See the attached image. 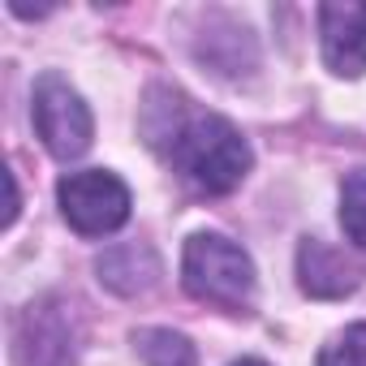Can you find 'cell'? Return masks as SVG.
<instances>
[{
	"label": "cell",
	"mask_w": 366,
	"mask_h": 366,
	"mask_svg": "<svg viewBox=\"0 0 366 366\" xmlns=\"http://www.w3.org/2000/svg\"><path fill=\"white\" fill-rule=\"evenodd\" d=\"M319 39L323 61L340 78L366 74V5L362 0H332L319 5Z\"/></svg>",
	"instance_id": "cell-5"
},
{
	"label": "cell",
	"mask_w": 366,
	"mask_h": 366,
	"mask_svg": "<svg viewBox=\"0 0 366 366\" xmlns=\"http://www.w3.org/2000/svg\"><path fill=\"white\" fill-rule=\"evenodd\" d=\"M181 280L190 297L212 302L220 310H242L254 297V263L224 233H194L181 254Z\"/></svg>",
	"instance_id": "cell-2"
},
{
	"label": "cell",
	"mask_w": 366,
	"mask_h": 366,
	"mask_svg": "<svg viewBox=\"0 0 366 366\" xmlns=\"http://www.w3.org/2000/svg\"><path fill=\"white\" fill-rule=\"evenodd\" d=\"M35 129L44 138V147L56 155V159H78L86 147H91V134H95V121H91V108L82 104V95L61 82L56 74L39 78L35 82Z\"/></svg>",
	"instance_id": "cell-4"
},
{
	"label": "cell",
	"mask_w": 366,
	"mask_h": 366,
	"mask_svg": "<svg viewBox=\"0 0 366 366\" xmlns=\"http://www.w3.org/2000/svg\"><path fill=\"white\" fill-rule=\"evenodd\" d=\"M168 164L203 194H229L250 172V142L224 117H186L168 125Z\"/></svg>",
	"instance_id": "cell-1"
},
{
	"label": "cell",
	"mask_w": 366,
	"mask_h": 366,
	"mask_svg": "<svg viewBox=\"0 0 366 366\" xmlns=\"http://www.w3.org/2000/svg\"><path fill=\"white\" fill-rule=\"evenodd\" d=\"M340 229L357 250H366V168L349 172L340 186Z\"/></svg>",
	"instance_id": "cell-9"
},
{
	"label": "cell",
	"mask_w": 366,
	"mask_h": 366,
	"mask_svg": "<svg viewBox=\"0 0 366 366\" xmlns=\"http://www.w3.org/2000/svg\"><path fill=\"white\" fill-rule=\"evenodd\" d=\"M56 199H61V216L82 237L117 233L129 220V207H134L129 203V186L117 172H104V168H86V172L61 177Z\"/></svg>",
	"instance_id": "cell-3"
},
{
	"label": "cell",
	"mask_w": 366,
	"mask_h": 366,
	"mask_svg": "<svg viewBox=\"0 0 366 366\" xmlns=\"http://www.w3.org/2000/svg\"><path fill=\"white\" fill-rule=\"evenodd\" d=\"M233 366H267V362H259V357H242V362H233Z\"/></svg>",
	"instance_id": "cell-12"
},
{
	"label": "cell",
	"mask_w": 366,
	"mask_h": 366,
	"mask_svg": "<svg viewBox=\"0 0 366 366\" xmlns=\"http://www.w3.org/2000/svg\"><path fill=\"white\" fill-rule=\"evenodd\" d=\"M319 366H366V323L345 327L319 349Z\"/></svg>",
	"instance_id": "cell-10"
},
{
	"label": "cell",
	"mask_w": 366,
	"mask_h": 366,
	"mask_svg": "<svg viewBox=\"0 0 366 366\" xmlns=\"http://www.w3.org/2000/svg\"><path fill=\"white\" fill-rule=\"evenodd\" d=\"M362 263L349 259L345 250L327 246L323 237H306L297 246V285L306 297H319V302H332V297H345L362 285Z\"/></svg>",
	"instance_id": "cell-6"
},
{
	"label": "cell",
	"mask_w": 366,
	"mask_h": 366,
	"mask_svg": "<svg viewBox=\"0 0 366 366\" xmlns=\"http://www.w3.org/2000/svg\"><path fill=\"white\" fill-rule=\"evenodd\" d=\"M95 272H99V280H104L112 293L134 297V293H147V289L159 280V259H155L151 246L129 242V246L104 250V254L95 259Z\"/></svg>",
	"instance_id": "cell-7"
},
{
	"label": "cell",
	"mask_w": 366,
	"mask_h": 366,
	"mask_svg": "<svg viewBox=\"0 0 366 366\" xmlns=\"http://www.w3.org/2000/svg\"><path fill=\"white\" fill-rule=\"evenodd\" d=\"M134 345H138L147 366H199L194 345L172 327H147V332L134 336Z\"/></svg>",
	"instance_id": "cell-8"
},
{
	"label": "cell",
	"mask_w": 366,
	"mask_h": 366,
	"mask_svg": "<svg viewBox=\"0 0 366 366\" xmlns=\"http://www.w3.org/2000/svg\"><path fill=\"white\" fill-rule=\"evenodd\" d=\"M5 190H9V207H5V229L18 220V181H14V172L5 168Z\"/></svg>",
	"instance_id": "cell-11"
}]
</instances>
